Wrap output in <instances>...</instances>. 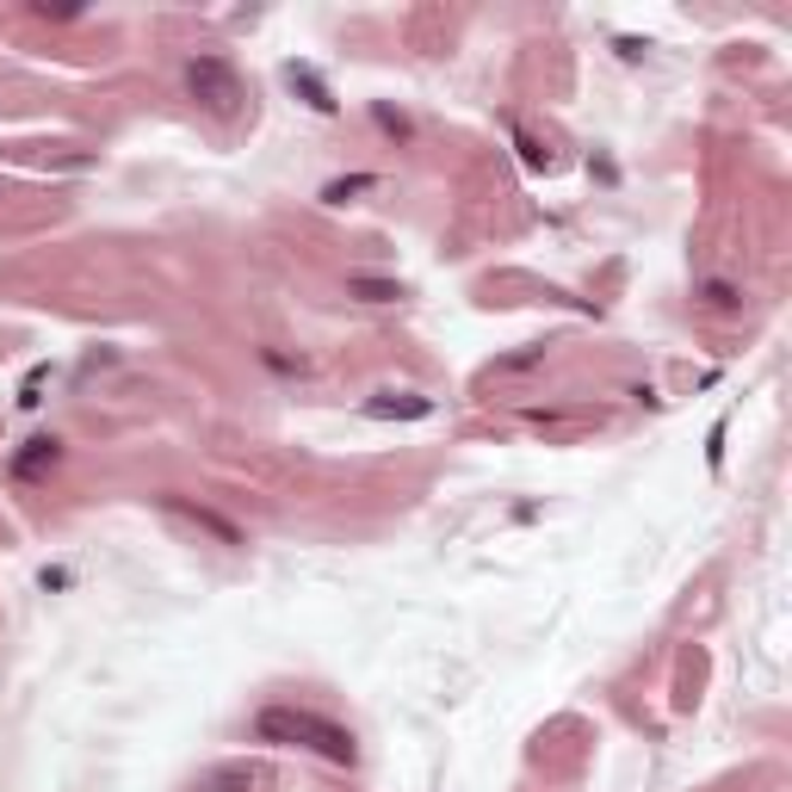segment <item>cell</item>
<instances>
[{"label":"cell","instance_id":"52a82bcc","mask_svg":"<svg viewBox=\"0 0 792 792\" xmlns=\"http://www.w3.org/2000/svg\"><path fill=\"white\" fill-rule=\"evenodd\" d=\"M254 787V768L248 761H230V768H211L198 780V792H248Z\"/></svg>","mask_w":792,"mask_h":792},{"label":"cell","instance_id":"ba28073f","mask_svg":"<svg viewBox=\"0 0 792 792\" xmlns=\"http://www.w3.org/2000/svg\"><path fill=\"white\" fill-rule=\"evenodd\" d=\"M371 174H353V180H334V186H322V205H348L353 193H366Z\"/></svg>","mask_w":792,"mask_h":792},{"label":"cell","instance_id":"277c9868","mask_svg":"<svg viewBox=\"0 0 792 792\" xmlns=\"http://www.w3.org/2000/svg\"><path fill=\"white\" fill-rule=\"evenodd\" d=\"M161 508H168V514H186V521H193V526H205V533H217V539H223V545H242V526H235V521H223L217 508L193 502V496H161Z\"/></svg>","mask_w":792,"mask_h":792},{"label":"cell","instance_id":"3957f363","mask_svg":"<svg viewBox=\"0 0 792 792\" xmlns=\"http://www.w3.org/2000/svg\"><path fill=\"white\" fill-rule=\"evenodd\" d=\"M366 415L371 422H422V415H434V397H422V390H378V397H366Z\"/></svg>","mask_w":792,"mask_h":792},{"label":"cell","instance_id":"5b68a950","mask_svg":"<svg viewBox=\"0 0 792 792\" xmlns=\"http://www.w3.org/2000/svg\"><path fill=\"white\" fill-rule=\"evenodd\" d=\"M285 87H291V94H304V106H309V112H322V118L334 112V94H329V81L316 75L309 62H285Z\"/></svg>","mask_w":792,"mask_h":792},{"label":"cell","instance_id":"9c48e42d","mask_svg":"<svg viewBox=\"0 0 792 792\" xmlns=\"http://www.w3.org/2000/svg\"><path fill=\"white\" fill-rule=\"evenodd\" d=\"M353 291H360V297H371V304H385V297H403V285H390V279H353Z\"/></svg>","mask_w":792,"mask_h":792},{"label":"cell","instance_id":"6da1fadb","mask_svg":"<svg viewBox=\"0 0 792 792\" xmlns=\"http://www.w3.org/2000/svg\"><path fill=\"white\" fill-rule=\"evenodd\" d=\"M254 736L260 743H291V750H316V755H329V761H341V768L360 761V743H353L348 724H334L322 712H304V706H267V712H254Z\"/></svg>","mask_w":792,"mask_h":792},{"label":"cell","instance_id":"7a4b0ae2","mask_svg":"<svg viewBox=\"0 0 792 792\" xmlns=\"http://www.w3.org/2000/svg\"><path fill=\"white\" fill-rule=\"evenodd\" d=\"M186 87H193V99H205L217 118L242 112V81H235V69L223 57H198L193 69H186Z\"/></svg>","mask_w":792,"mask_h":792},{"label":"cell","instance_id":"8992f818","mask_svg":"<svg viewBox=\"0 0 792 792\" xmlns=\"http://www.w3.org/2000/svg\"><path fill=\"white\" fill-rule=\"evenodd\" d=\"M57 459H62V440H50V434H44V440H25V452L13 459V477H20V484H32V477H44Z\"/></svg>","mask_w":792,"mask_h":792},{"label":"cell","instance_id":"30bf717a","mask_svg":"<svg viewBox=\"0 0 792 792\" xmlns=\"http://www.w3.org/2000/svg\"><path fill=\"white\" fill-rule=\"evenodd\" d=\"M378 124H385V131H397V136L409 131V118H403V112H390V106H378Z\"/></svg>","mask_w":792,"mask_h":792}]
</instances>
